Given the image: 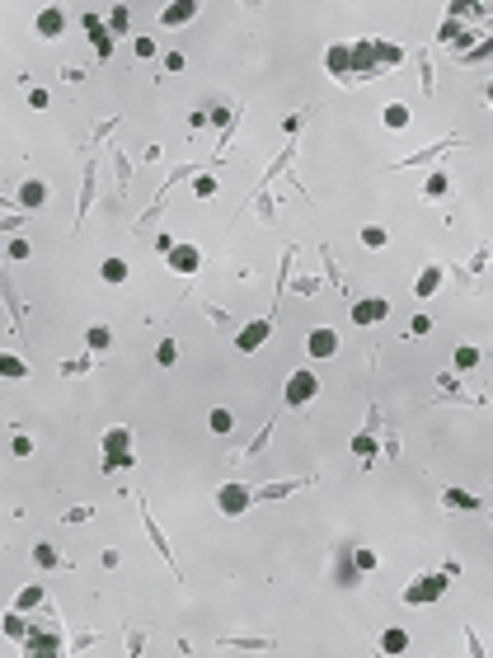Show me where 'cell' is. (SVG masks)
I'll return each mask as SVG.
<instances>
[{"mask_svg":"<svg viewBox=\"0 0 493 658\" xmlns=\"http://www.w3.org/2000/svg\"><path fill=\"white\" fill-rule=\"evenodd\" d=\"M400 66V47L390 43H352L347 47V76H385Z\"/></svg>","mask_w":493,"mask_h":658,"instance_id":"obj_1","label":"cell"},{"mask_svg":"<svg viewBox=\"0 0 493 658\" xmlns=\"http://www.w3.org/2000/svg\"><path fill=\"white\" fill-rule=\"evenodd\" d=\"M132 432L127 428H108L103 432V470H132Z\"/></svg>","mask_w":493,"mask_h":658,"instance_id":"obj_2","label":"cell"},{"mask_svg":"<svg viewBox=\"0 0 493 658\" xmlns=\"http://www.w3.org/2000/svg\"><path fill=\"white\" fill-rule=\"evenodd\" d=\"M447 588H451V574L442 569V574H427V579H414L409 588L400 592V597L409 602V607H427V602H437V597H442Z\"/></svg>","mask_w":493,"mask_h":658,"instance_id":"obj_3","label":"cell"},{"mask_svg":"<svg viewBox=\"0 0 493 658\" xmlns=\"http://www.w3.org/2000/svg\"><path fill=\"white\" fill-rule=\"evenodd\" d=\"M249 503H254V489H245L240 480H225V485L216 489V508H221L225 517H245Z\"/></svg>","mask_w":493,"mask_h":658,"instance_id":"obj_4","label":"cell"},{"mask_svg":"<svg viewBox=\"0 0 493 658\" xmlns=\"http://www.w3.org/2000/svg\"><path fill=\"white\" fill-rule=\"evenodd\" d=\"M315 395H320V376H315L310 367H301V372L287 376V405H292V409H305Z\"/></svg>","mask_w":493,"mask_h":658,"instance_id":"obj_5","label":"cell"},{"mask_svg":"<svg viewBox=\"0 0 493 658\" xmlns=\"http://www.w3.org/2000/svg\"><path fill=\"white\" fill-rule=\"evenodd\" d=\"M385 315H390V301H385V296H362V301H352V325L357 329L381 325Z\"/></svg>","mask_w":493,"mask_h":658,"instance_id":"obj_6","label":"cell"},{"mask_svg":"<svg viewBox=\"0 0 493 658\" xmlns=\"http://www.w3.org/2000/svg\"><path fill=\"white\" fill-rule=\"evenodd\" d=\"M305 353H310L315 363H325V358H334V353H338V329H329V325H315V329H310V339H305Z\"/></svg>","mask_w":493,"mask_h":658,"instance_id":"obj_7","label":"cell"},{"mask_svg":"<svg viewBox=\"0 0 493 658\" xmlns=\"http://www.w3.org/2000/svg\"><path fill=\"white\" fill-rule=\"evenodd\" d=\"M165 259H169V268L179 273V278H193V273L202 268V250H198V245H188V240H183V245H174Z\"/></svg>","mask_w":493,"mask_h":658,"instance_id":"obj_8","label":"cell"},{"mask_svg":"<svg viewBox=\"0 0 493 658\" xmlns=\"http://www.w3.org/2000/svg\"><path fill=\"white\" fill-rule=\"evenodd\" d=\"M24 649H29V654H61L66 644H61L56 630H38V625H29V630H24Z\"/></svg>","mask_w":493,"mask_h":658,"instance_id":"obj_9","label":"cell"},{"mask_svg":"<svg viewBox=\"0 0 493 658\" xmlns=\"http://www.w3.org/2000/svg\"><path fill=\"white\" fill-rule=\"evenodd\" d=\"M268 334H273V320H249V325L235 334V348L240 353H254L258 343H268Z\"/></svg>","mask_w":493,"mask_h":658,"instance_id":"obj_10","label":"cell"},{"mask_svg":"<svg viewBox=\"0 0 493 658\" xmlns=\"http://www.w3.org/2000/svg\"><path fill=\"white\" fill-rule=\"evenodd\" d=\"M34 29H38V38H61V34H66V14L56 10V5H47V10H38Z\"/></svg>","mask_w":493,"mask_h":658,"instance_id":"obj_11","label":"cell"},{"mask_svg":"<svg viewBox=\"0 0 493 658\" xmlns=\"http://www.w3.org/2000/svg\"><path fill=\"white\" fill-rule=\"evenodd\" d=\"M85 29H90V38H94V52H99V61H108V57H113V34L103 29V19H99V14H85Z\"/></svg>","mask_w":493,"mask_h":658,"instance_id":"obj_12","label":"cell"},{"mask_svg":"<svg viewBox=\"0 0 493 658\" xmlns=\"http://www.w3.org/2000/svg\"><path fill=\"white\" fill-rule=\"evenodd\" d=\"M193 14H198V0H174V5L160 10V24H165V29H179V24H188Z\"/></svg>","mask_w":493,"mask_h":658,"instance_id":"obj_13","label":"cell"},{"mask_svg":"<svg viewBox=\"0 0 493 658\" xmlns=\"http://www.w3.org/2000/svg\"><path fill=\"white\" fill-rule=\"evenodd\" d=\"M43 203H47V183L43 179H24L19 183V207L24 212H38Z\"/></svg>","mask_w":493,"mask_h":658,"instance_id":"obj_14","label":"cell"},{"mask_svg":"<svg viewBox=\"0 0 493 658\" xmlns=\"http://www.w3.org/2000/svg\"><path fill=\"white\" fill-rule=\"evenodd\" d=\"M99 278H103L108 287H118V283H127V278H132V268H127L123 254H113V259H103V263H99Z\"/></svg>","mask_w":493,"mask_h":658,"instance_id":"obj_15","label":"cell"},{"mask_svg":"<svg viewBox=\"0 0 493 658\" xmlns=\"http://www.w3.org/2000/svg\"><path fill=\"white\" fill-rule=\"evenodd\" d=\"M409 118H414V113H409V103H404V99H390V103L381 108V123L390 127V132H400V127H409Z\"/></svg>","mask_w":493,"mask_h":658,"instance_id":"obj_16","label":"cell"},{"mask_svg":"<svg viewBox=\"0 0 493 658\" xmlns=\"http://www.w3.org/2000/svg\"><path fill=\"white\" fill-rule=\"evenodd\" d=\"M437 287H442V263H427L414 283V296H437Z\"/></svg>","mask_w":493,"mask_h":658,"instance_id":"obj_17","label":"cell"},{"mask_svg":"<svg viewBox=\"0 0 493 658\" xmlns=\"http://www.w3.org/2000/svg\"><path fill=\"white\" fill-rule=\"evenodd\" d=\"M85 343H90V353H108L113 348V329L108 325H90L85 329Z\"/></svg>","mask_w":493,"mask_h":658,"instance_id":"obj_18","label":"cell"},{"mask_svg":"<svg viewBox=\"0 0 493 658\" xmlns=\"http://www.w3.org/2000/svg\"><path fill=\"white\" fill-rule=\"evenodd\" d=\"M409 649V630H400V625H390L381 635V654H404Z\"/></svg>","mask_w":493,"mask_h":658,"instance_id":"obj_19","label":"cell"},{"mask_svg":"<svg viewBox=\"0 0 493 658\" xmlns=\"http://www.w3.org/2000/svg\"><path fill=\"white\" fill-rule=\"evenodd\" d=\"M442 503H447V508H465V512H479V499H474V494H465V489H447V494H442Z\"/></svg>","mask_w":493,"mask_h":658,"instance_id":"obj_20","label":"cell"},{"mask_svg":"<svg viewBox=\"0 0 493 658\" xmlns=\"http://www.w3.org/2000/svg\"><path fill=\"white\" fill-rule=\"evenodd\" d=\"M423 193L427 198H447L451 193V174L447 170H432V174H427V183H423Z\"/></svg>","mask_w":493,"mask_h":658,"instance_id":"obj_21","label":"cell"},{"mask_svg":"<svg viewBox=\"0 0 493 658\" xmlns=\"http://www.w3.org/2000/svg\"><path fill=\"white\" fill-rule=\"evenodd\" d=\"M34 607H43V588L29 583V588H19V597H14V612H34Z\"/></svg>","mask_w":493,"mask_h":658,"instance_id":"obj_22","label":"cell"},{"mask_svg":"<svg viewBox=\"0 0 493 658\" xmlns=\"http://www.w3.org/2000/svg\"><path fill=\"white\" fill-rule=\"evenodd\" d=\"M24 372H29V367H24V358L0 353V376H5V381H24Z\"/></svg>","mask_w":493,"mask_h":658,"instance_id":"obj_23","label":"cell"},{"mask_svg":"<svg viewBox=\"0 0 493 658\" xmlns=\"http://www.w3.org/2000/svg\"><path fill=\"white\" fill-rule=\"evenodd\" d=\"M479 363H484V353L474 348V343H465V348H456V372H474Z\"/></svg>","mask_w":493,"mask_h":658,"instance_id":"obj_24","label":"cell"},{"mask_svg":"<svg viewBox=\"0 0 493 658\" xmlns=\"http://www.w3.org/2000/svg\"><path fill=\"white\" fill-rule=\"evenodd\" d=\"M325 71H329V76H347V47H329V52H325Z\"/></svg>","mask_w":493,"mask_h":658,"instance_id":"obj_25","label":"cell"},{"mask_svg":"<svg viewBox=\"0 0 493 658\" xmlns=\"http://www.w3.org/2000/svg\"><path fill=\"white\" fill-rule=\"evenodd\" d=\"M207 423H212V432H221V437H225V432L235 428V414H230V409H212V414H207Z\"/></svg>","mask_w":493,"mask_h":658,"instance_id":"obj_26","label":"cell"},{"mask_svg":"<svg viewBox=\"0 0 493 658\" xmlns=\"http://www.w3.org/2000/svg\"><path fill=\"white\" fill-rule=\"evenodd\" d=\"M371 569H376V550L357 545V550H352V574H371Z\"/></svg>","mask_w":493,"mask_h":658,"instance_id":"obj_27","label":"cell"},{"mask_svg":"<svg viewBox=\"0 0 493 658\" xmlns=\"http://www.w3.org/2000/svg\"><path fill=\"white\" fill-rule=\"evenodd\" d=\"M292 489H301V480H282V485H268V489H258L254 499H287Z\"/></svg>","mask_w":493,"mask_h":658,"instance_id":"obj_28","label":"cell"},{"mask_svg":"<svg viewBox=\"0 0 493 658\" xmlns=\"http://www.w3.org/2000/svg\"><path fill=\"white\" fill-rule=\"evenodd\" d=\"M0 630H5L10 639H24V630H29V625H24V612H5V621H0Z\"/></svg>","mask_w":493,"mask_h":658,"instance_id":"obj_29","label":"cell"},{"mask_svg":"<svg viewBox=\"0 0 493 658\" xmlns=\"http://www.w3.org/2000/svg\"><path fill=\"white\" fill-rule=\"evenodd\" d=\"M34 560H38L43 569H56V565H61V555H56V545H47V541H38V545H34Z\"/></svg>","mask_w":493,"mask_h":658,"instance_id":"obj_30","label":"cell"},{"mask_svg":"<svg viewBox=\"0 0 493 658\" xmlns=\"http://www.w3.org/2000/svg\"><path fill=\"white\" fill-rule=\"evenodd\" d=\"M352 452H357L362 461H371V456H376V432H357V437H352Z\"/></svg>","mask_w":493,"mask_h":658,"instance_id":"obj_31","label":"cell"},{"mask_svg":"<svg viewBox=\"0 0 493 658\" xmlns=\"http://www.w3.org/2000/svg\"><path fill=\"white\" fill-rule=\"evenodd\" d=\"M385 240H390L385 226H362V245H367V250H385Z\"/></svg>","mask_w":493,"mask_h":658,"instance_id":"obj_32","label":"cell"},{"mask_svg":"<svg viewBox=\"0 0 493 658\" xmlns=\"http://www.w3.org/2000/svg\"><path fill=\"white\" fill-rule=\"evenodd\" d=\"M146 536H151V541H156V550H160V555H165L169 565H174V555H169V541H165V532H160V527H156V517H146Z\"/></svg>","mask_w":493,"mask_h":658,"instance_id":"obj_33","label":"cell"},{"mask_svg":"<svg viewBox=\"0 0 493 658\" xmlns=\"http://www.w3.org/2000/svg\"><path fill=\"white\" fill-rule=\"evenodd\" d=\"M156 363H160V367H174V363H179V343L165 339V343L156 348Z\"/></svg>","mask_w":493,"mask_h":658,"instance_id":"obj_34","label":"cell"},{"mask_svg":"<svg viewBox=\"0 0 493 658\" xmlns=\"http://www.w3.org/2000/svg\"><path fill=\"white\" fill-rule=\"evenodd\" d=\"M103 29H108L113 38H118V34H127V5H118V10L108 14V24H103Z\"/></svg>","mask_w":493,"mask_h":658,"instance_id":"obj_35","label":"cell"},{"mask_svg":"<svg viewBox=\"0 0 493 658\" xmlns=\"http://www.w3.org/2000/svg\"><path fill=\"white\" fill-rule=\"evenodd\" d=\"M193 193H198V198H212L216 193V179H212V174H198V179H193Z\"/></svg>","mask_w":493,"mask_h":658,"instance_id":"obj_36","label":"cell"},{"mask_svg":"<svg viewBox=\"0 0 493 658\" xmlns=\"http://www.w3.org/2000/svg\"><path fill=\"white\" fill-rule=\"evenodd\" d=\"M14 456H34V437H29V432H14Z\"/></svg>","mask_w":493,"mask_h":658,"instance_id":"obj_37","label":"cell"},{"mask_svg":"<svg viewBox=\"0 0 493 658\" xmlns=\"http://www.w3.org/2000/svg\"><path fill=\"white\" fill-rule=\"evenodd\" d=\"M90 372V358H76V363H61V376H85Z\"/></svg>","mask_w":493,"mask_h":658,"instance_id":"obj_38","label":"cell"},{"mask_svg":"<svg viewBox=\"0 0 493 658\" xmlns=\"http://www.w3.org/2000/svg\"><path fill=\"white\" fill-rule=\"evenodd\" d=\"M409 334H414V339H423V334H432V320H427V315H414V325H409Z\"/></svg>","mask_w":493,"mask_h":658,"instance_id":"obj_39","label":"cell"},{"mask_svg":"<svg viewBox=\"0 0 493 658\" xmlns=\"http://www.w3.org/2000/svg\"><path fill=\"white\" fill-rule=\"evenodd\" d=\"M132 52H136L141 61H151V57H156V43H151V38H136V47H132Z\"/></svg>","mask_w":493,"mask_h":658,"instance_id":"obj_40","label":"cell"},{"mask_svg":"<svg viewBox=\"0 0 493 658\" xmlns=\"http://www.w3.org/2000/svg\"><path fill=\"white\" fill-rule=\"evenodd\" d=\"M90 517H94L90 503H85V508H71V512H66V522H71V527H76V522H90Z\"/></svg>","mask_w":493,"mask_h":658,"instance_id":"obj_41","label":"cell"},{"mask_svg":"<svg viewBox=\"0 0 493 658\" xmlns=\"http://www.w3.org/2000/svg\"><path fill=\"white\" fill-rule=\"evenodd\" d=\"M29 254H34V250H29V240H10V259H29Z\"/></svg>","mask_w":493,"mask_h":658,"instance_id":"obj_42","label":"cell"},{"mask_svg":"<svg viewBox=\"0 0 493 658\" xmlns=\"http://www.w3.org/2000/svg\"><path fill=\"white\" fill-rule=\"evenodd\" d=\"M165 71H183V52H169V57H165Z\"/></svg>","mask_w":493,"mask_h":658,"instance_id":"obj_43","label":"cell"}]
</instances>
